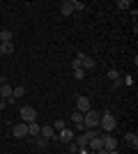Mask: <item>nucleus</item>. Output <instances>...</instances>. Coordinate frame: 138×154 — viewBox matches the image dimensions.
Here are the masks:
<instances>
[{"label":"nucleus","instance_id":"1","mask_svg":"<svg viewBox=\"0 0 138 154\" xmlns=\"http://www.w3.org/2000/svg\"><path fill=\"white\" fill-rule=\"evenodd\" d=\"M99 127H101V131H106V134H111V131L118 129V120H115V115H113L111 110H104V113H101V117H99Z\"/></svg>","mask_w":138,"mask_h":154},{"label":"nucleus","instance_id":"2","mask_svg":"<svg viewBox=\"0 0 138 154\" xmlns=\"http://www.w3.org/2000/svg\"><path fill=\"white\" fill-rule=\"evenodd\" d=\"M99 117H101V113H97L94 108H90L87 113H83V124H85V129H97L99 127Z\"/></svg>","mask_w":138,"mask_h":154},{"label":"nucleus","instance_id":"3","mask_svg":"<svg viewBox=\"0 0 138 154\" xmlns=\"http://www.w3.org/2000/svg\"><path fill=\"white\" fill-rule=\"evenodd\" d=\"M21 122L23 124L37 122V110H35L32 106H23V108H21Z\"/></svg>","mask_w":138,"mask_h":154},{"label":"nucleus","instance_id":"4","mask_svg":"<svg viewBox=\"0 0 138 154\" xmlns=\"http://www.w3.org/2000/svg\"><path fill=\"white\" fill-rule=\"evenodd\" d=\"M55 138H58L60 143H72L74 138H76V134H74L72 129H62V131H58V134H55Z\"/></svg>","mask_w":138,"mask_h":154},{"label":"nucleus","instance_id":"5","mask_svg":"<svg viewBox=\"0 0 138 154\" xmlns=\"http://www.w3.org/2000/svg\"><path fill=\"white\" fill-rule=\"evenodd\" d=\"M39 136L44 140H55V129L51 124H44V127H39Z\"/></svg>","mask_w":138,"mask_h":154},{"label":"nucleus","instance_id":"6","mask_svg":"<svg viewBox=\"0 0 138 154\" xmlns=\"http://www.w3.org/2000/svg\"><path fill=\"white\" fill-rule=\"evenodd\" d=\"M12 136H14V138H26V136H28V124H23V122L14 124V127H12Z\"/></svg>","mask_w":138,"mask_h":154},{"label":"nucleus","instance_id":"7","mask_svg":"<svg viewBox=\"0 0 138 154\" xmlns=\"http://www.w3.org/2000/svg\"><path fill=\"white\" fill-rule=\"evenodd\" d=\"M90 108H92V103H90L87 97H78V99H76V110H78V113H87Z\"/></svg>","mask_w":138,"mask_h":154},{"label":"nucleus","instance_id":"8","mask_svg":"<svg viewBox=\"0 0 138 154\" xmlns=\"http://www.w3.org/2000/svg\"><path fill=\"white\" fill-rule=\"evenodd\" d=\"M104 147V136H94L90 143H87V149L90 152H97V149H101Z\"/></svg>","mask_w":138,"mask_h":154},{"label":"nucleus","instance_id":"9","mask_svg":"<svg viewBox=\"0 0 138 154\" xmlns=\"http://www.w3.org/2000/svg\"><path fill=\"white\" fill-rule=\"evenodd\" d=\"M104 149H108V152H115V149H118L115 136H104Z\"/></svg>","mask_w":138,"mask_h":154},{"label":"nucleus","instance_id":"10","mask_svg":"<svg viewBox=\"0 0 138 154\" xmlns=\"http://www.w3.org/2000/svg\"><path fill=\"white\" fill-rule=\"evenodd\" d=\"M60 14H62V16H72V14H74V5H72V0H65V2H60Z\"/></svg>","mask_w":138,"mask_h":154},{"label":"nucleus","instance_id":"11","mask_svg":"<svg viewBox=\"0 0 138 154\" xmlns=\"http://www.w3.org/2000/svg\"><path fill=\"white\" fill-rule=\"evenodd\" d=\"M124 140H127V145H129V147H133V149L138 147V134H136V131H129V134H124Z\"/></svg>","mask_w":138,"mask_h":154},{"label":"nucleus","instance_id":"12","mask_svg":"<svg viewBox=\"0 0 138 154\" xmlns=\"http://www.w3.org/2000/svg\"><path fill=\"white\" fill-rule=\"evenodd\" d=\"M12 53H14L12 42H2V44H0V55H12Z\"/></svg>","mask_w":138,"mask_h":154},{"label":"nucleus","instance_id":"13","mask_svg":"<svg viewBox=\"0 0 138 154\" xmlns=\"http://www.w3.org/2000/svg\"><path fill=\"white\" fill-rule=\"evenodd\" d=\"M69 120H72V122H74V127H76V124H81V122H83V113H78V110H74L72 115H69Z\"/></svg>","mask_w":138,"mask_h":154},{"label":"nucleus","instance_id":"14","mask_svg":"<svg viewBox=\"0 0 138 154\" xmlns=\"http://www.w3.org/2000/svg\"><path fill=\"white\" fill-rule=\"evenodd\" d=\"M12 39H14L12 30H2V32H0V44H2V42H12Z\"/></svg>","mask_w":138,"mask_h":154},{"label":"nucleus","instance_id":"15","mask_svg":"<svg viewBox=\"0 0 138 154\" xmlns=\"http://www.w3.org/2000/svg\"><path fill=\"white\" fill-rule=\"evenodd\" d=\"M28 136H39V124H37V122L28 124Z\"/></svg>","mask_w":138,"mask_h":154},{"label":"nucleus","instance_id":"16","mask_svg":"<svg viewBox=\"0 0 138 154\" xmlns=\"http://www.w3.org/2000/svg\"><path fill=\"white\" fill-rule=\"evenodd\" d=\"M108 78L113 81V85H120V83H122V81H120V74L115 69H108Z\"/></svg>","mask_w":138,"mask_h":154},{"label":"nucleus","instance_id":"17","mask_svg":"<svg viewBox=\"0 0 138 154\" xmlns=\"http://www.w3.org/2000/svg\"><path fill=\"white\" fill-rule=\"evenodd\" d=\"M115 7H118V9H129V7H131V2H129V0H118V2H115Z\"/></svg>","mask_w":138,"mask_h":154},{"label":"nucleus","instance_id":"18","mask_svg":"<svg viewBox=\"0 0 138 154\" xmlns=\"http://www.w3.org/2000/svg\"><path fill=\"white\" fill-rule=\"evenodd\" d=\"M23 94H26V88H14V90H12L14 99H19V97H23Z\"/></svg>","mask_w":138,"mask_h":154},{"label":"nucleus","instance_id":"19","mask_svg":"<svg viewBox=\"0 0 138 154\" xmlns=\"http://www.w3.org/2000/svg\"><path fill=\"white\" fill-rule=\"evenodd\" d=\"M74 78H76V81H81V78H85V69H74Z\"/></svg>","mask_w":138,"mask_h":154},{"label":"nucleus","instance_id":"20","mask_svg":"<svg viewBox=\"0 0 138 154\" xmlns=\"http://www.w3.org/2000/svg\"><path fill=\"white\" fill-rule=\"evenodd\" d=\"M53 129H55V131H62V129H67L65 120H55V124H53Z\"/></svg>","mask_w":138,"mask_h":154},{"label":"nucleus","instance_id":"21","mask_svg":"<svg viewBox=\"0 0 138 154\" xmlns=\"http://www.w3.org/2000/svg\"><path fill=\"white\" fill-rule=\"evenodd\" d=\"M67 145H69V154H72V152H78V145H76V143H67Z\"/></svg>","mask_w":138,"mask_h":154},{"label":"nucleus","instance_id":"22","mask_svg":"<svg viewBox=\"0 0 138 154\" xmlns=\"http://www.w3.org/2000/svg\"><path fill=\"white\" fill-rule=\"evenodd\" d=\"M46 145H48V140H44V138H37V147H41V149H44Z\"/></svg>","mask_w":138,"mask_h":154},{"label":"nucleus","instance_id":"23","mask_svg":"<svg viewBox=\"0 0 138 154\" xmlns=\"http://www.w3.org/2000/svg\"><path fill=\"white\" fill-rule=\"evenodd\" d=\"M5 103H7V101L2 99V97H0V110H5Z\"/></svg>","mask_w":138,"mask_h":154},{"label":"nucleus","instance_id":"24","mask_svg":"<svg viewBox=\"0 0 138 154\" xmlns=\"http://www.w3.org/2000/svg\"><path fill=\"white\" fill-rule=\"evenodd\" d=\"M0 78H2V74H0Z\"/></svg>","mask_w":138,"mask_h":154}]
</instances>
